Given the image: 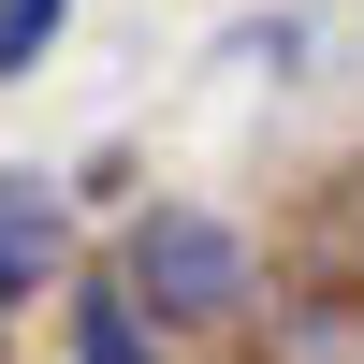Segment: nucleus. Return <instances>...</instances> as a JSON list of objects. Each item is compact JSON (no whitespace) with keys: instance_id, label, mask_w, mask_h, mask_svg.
<instances>
[{"instance_id":"obj_1","label":"nucleus","mask_w":364,"mask_h":364,"mask_svg":"<svg viewBox=\"0 0 364 364\" xmlns=\"http://www.w3.org/2000/svg\"><path fill=\"white\" fill-rule=\"evenodd\" d=\"M132 291H161V321H233L248 306V233L161 204V219H132Z\"/></svg>"},{"instance_id":"obj_4","label":"nucleus","mask_w":364,"mask_h":364,"mask_svg":"<svg viewBox=\"0 0 364 364\" xmlns=\"http://www.w3.org/2000/svg\"><path fill=\"white\" fill-rule=\"evenodd\" d=\"M73 15V0H0V73H29V58H44V29Z\"/></svg>"},{"instance_id":"obj_2","label":"nucleus","mask_w":364,"mask_h":364,"mask_svg":"<svg viewBox=\"0 0 364 364\" xmlns=\"http://www.w3.org/2000/svg\"><path fill=\"white\" fill-rule=\"evenodd\" d=\"M44 262H58V204H44V175H0V306H15V291H44Z\"/></svg>"},{"instance_id":"obj_3","label":"nucleus","mask_w":364,"mask_h":364,"mask_svg":"<svg viewBox=\"0 0 364 364\" xmlns=\"http://www.w3.org/2000/svg\"><path fill=\"white\" fill-rule=\"evenodd\" d=\"M73 321H87V364H146V336H132V277H102Z\"/></svg>"}]
</instances>
